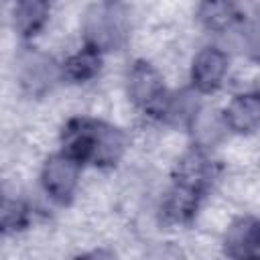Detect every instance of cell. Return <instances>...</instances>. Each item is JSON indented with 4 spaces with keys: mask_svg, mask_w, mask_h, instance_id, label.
<instances>
[{
    "mask_svg": "<svg viewBox=\"0 0 260 260\" xmlns=\"http://www.w3.org/2000/svg\"><path fill=\"white\" fill-rule=\"evenodd\" d=\"M215 175H217V167L209 158V154L205 150L193 146L177 160V165L173 169V185H179L183 189L205 195L207 189L211 187Z\"/></svg>",
    "mask_w": 260,
    "mask_h": 260,
    "instance_id": "6",
    "label": "cell"
},
{
    "mask_svg": "<svg viewBox=\"0 0 260 260\" xmlns=\"http://www.w3.org/2000/svg\"><path fill=\"white\" fill-rule=\"evenodd\" d=\"M83 45L98 51H118L128 37V10L118 2H95L87 6L81 20Z\"/></svg>",
    "mask_w": 260,
    "mask_h": 260,
    "instance_id": "2",
    "label": "cell"
},
{
    "mask_svg": "<svg viewBox=\"0 0 260 260\" xmlns=\"http://www.w3.org/2000/svg\"><path fill=\"white\" fill-rule=\"evenodd\" d=\"M201 199H203V195L183 189L179 185H173L162 201V213H165L167 221H171V223H187L197 213Z\"/></svg>",
    "mask_w": 260,
    "mask_h": 260,
    "instance_id": "14",
    "label": "cell"
},
{
    "mask_svg": "<svg viewBox=\"0 0 260 260\" xmlns=\"http://www.w3.org/2000/svg\"><path fill=\"white\" fill-rule=\"evenodd\" d=\"M197 20L211 32H225L242 20V12L234 2H201Z\"/></svg>",
    "mask_w": 260,
    "mask_h": 260,
    "instance_id": "15",
    "label": "cell"
},
{
    "mask_svg": "<svg viewBox=\"0 0 260 260\" xmlns=\"http://www.w3.org/2000/svg\"><path fill=\"white\" fill-rule=\"evenodd\" d=\"M77 260H116V256L108 250H95V252H89L85 256H79Z\"/></svg>",
    "mask_w": 260,
    "mask_h": 260,
    "instance_id": "19",
    "label": "cell"
},
{
    "mask_svg": "<svg viewBox=\"0 0 260 260\" xmlns=\"http://www.w3.org/2000/svg\"><path fill=\"white\" fill-rule=\"evenodd\" d=\"M30 223V209L22 199L4 197L2 211H0V225L4 234H16L28 228Z\"/></svg>",
    "mask_w": 260,
    "mask_h": 260,
    "instance_id": "16",
    "label": "cell"
},
{
    "mask_svg": "<svg viewBox=\"0 0 260 260\" xmlns=\"http://www.w3.org/2000/svg\"><path fill=\"white\" fill-rule=\"evenodd\" d=\"M230 67V57L219 47H203L191 61V87L197 93H213L221 87Z\"/></svg>",
    "mask_w": 260,
    "mask_h": 260,
    "instance_id": "7",
    "label": "cell"
},
{
    "mask_svg": "<svg viewBox=\"0 0 260 260\" xmlns=\"http://www.w3.org/2000/svg\"><path fill=\"white\" fill-rule=\"evenodd\" d=\"M144 260H185V256H183V250L179 246L165 242V244H154L146 252Z\"/></svg>",
    "mask_w": 260,
    "mask_h": 260,
    "instance_id": "18",
    "label": "cell"
},
{
    "mask_svg": "<svg viewBox=\"0 0 260 260\" xmlns=\"http://www.w3.org/2000/svg\"><path fill=\"white\" fill-rule=\"evenodd\" d=\"M199 112H201L199 93L193 87H187V89H179L175 93H167L156 120L173 124V126H187L189 128Z\"/></svg>",
    "mask_w": 260,
    "mask_h": 260,
    "instance_id": "10",
    "label": "cell"
},
{
    "mask_svg": "<svg viewBox=\"0 0 260 260\" xmlns=\"http://www.w3.org/2000/svg\"><path fill=\"white\" fill-rule=\"evenodd\" d=\"M51 16V4L45 0H22L12 8V28L18 37L30 39L43 30Z\"/></svg>",
    "mask_w": 260,
    "mask_h": 260,
    "instance_id": "11",
    "label": "cell"
},
{
    "mask_svg": "<svg viewBox=\"0 0 260 260\" xmlns=\"http://www.w3.org/2000/svg\"><path fill=\"white\" fill-rule=\"evenodd\" d=\"M244 43H246V51L252 59L260 61V14L254 16L244 32Z\"/></svg>",
    "mask_w": 260,
    "mask_h": 260,
    "instance_id": "17",
    "label": "cell"
},
{
    "mask_svg": "<svg viewBox=\"0 0 260 260\" xmlns=\"http://www.w3.org/2000/svg\"><path fill=\"white\" fill-rule=\"evenodd\" d=\"M189 132H191V138H193V146H197L201 150H207V148H213L217 142H221V138L228 132V126H225L221 114L201 108V112L191 122Z\"/></svg>",
    "mask_w": 260,
    "mask_h": 260,
    "instance_id": "13",
    "label": "cell"
},
{
    "mask_svg": "<svg viewBox=\"0 0 260 260\" xmlns=\"http://www.w3.org/2000/svg\"><path fill=\"white\" fill-rule=\"evenodd\" d=\"M221 116L230 132L252 134L260 126V91L252 89L236 93L221 112Z\"/></svg>",
    "mask_w": 260,
    "mask_h": 260,
    "instance_id": "8",
    "label": "cell"
},
{
    "mask_svg": "<svg viewBox=\"0 0 260 260\" xmlns=\"http://www.w3.org/2000/svg\"><path fill=\"white\" fill-rule=\"evenodd\" d=\"M104 65V55L89 49V47H81L79 51L71 53L63 63V77L73 81V83H87L91 79H95L102 71Z\"/></svg>",
    "mask_w": 260,
    "mask_h": 260,
    "instance_id": "12",
    "label": "cell"
},
{
    "mask_svg": "<svg viewBox=\"0 0 260 260\" xmlns=\"http://www.w3.org/2000/svg\"><path fill=\"white\" fill-rule=\"evenodd\" d=\"M79 173H81V162L67 156L65 152H57L49 156L41 169L43 191L55 203L69 205L79 185Z\"/></svg>",
    "mask_w": 260,
    "mask_h": 260,
    "instance_id": "5",
    "label": "cell"
},
{
    "mask_svg": "<svg viewBox=\"0 0 260 260\" xmlns=\"http://www.w3.org/2000/svg\"><path fill=\"white\" fill-rule=\"evenodd\" d=\"M126 93L130 102L142 110L146 116L154 118L158 116L162 102L167 98V89L162 83L160 73L154 65H150L144 59H136L128 71H126Z\"/></svg>",
    "mask_w": 260,
    "mask_h": 260,
    "instance_id": "3",
    "label": "cell"
},
{
    "mask_svg": "<svg viewBox=\"0 0 260 260\" xmlns=\"http://www.w3.org/2000/svg\"><path fill=\"white\" fill-rule=\"evenodd\" d=\"M225 252L234 260H260V221H236L225 234Z\"/></svg>",
    "mask_w": 260,
    "mask_h": 260,
    "instance_id": "9",
    "label": "cell"
},
{
    "mask_svg": "<svg viewBox=\"0 0 260 260\" xmlns=\"http://www.w3.org/2000/svg\"><path fill=\"white\" fill-rule=\"evenodd\" d=\"M61 152L77 162H91L100 169H108L122 158L128 146V136L122 128L102 120L71 118L61 132Z\"/></svg>",
    "mask_w": 260,
    "mask_h": 260,
    "instance_id": "1",
    "label": "cell"
},
{
    "mask_svg": "<svg viewBox=\"0 0 260 260\" xmlns=\"http://www.w3.org/2000/svg\"><path fill=\"white\" fill-rule=\"evenodd\" d=\"M16 77L28 95H45L63 79V67L51 55L26 47L16 59Z\"/></svg>",
    "mask_w": 260,
    "mask_h": 260,
    "instance_id": "4",
    "label": "cell"
}]
</instances>
